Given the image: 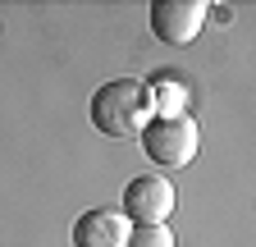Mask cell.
<instances>
[{
  "mask_svg": "<svg viewBox=\"0 0 256 247\" xmlns=\"http://www.w3.org/2000/svg\"><path fill=\"white\" fill-rule=\"evenodd\" d=\"M151 114V87L142 78H110L92 92V128L106 138H138Z\"/></svg>",
  "mask_w": 256,
  "mask_h": 247,
  "instance_id": "1",
  "label": "cell"
},
{
  "mask_svg": "<svg viewBox=\"0 0 256 247\" xmlns=\"http://www.w3.org/2000/svg\"><path fill=\"white\" fill-rule=\"evenodd\" d=\"M142 138V151L151 165H165V170H183L197 160L202 151V133L188 114H174V119H151L146 128L138 133Z\"/></svg>",
  "mask_w": 256,
  "mask_h": 247,
  "instance_id": "2",
  "label": "cell"
},
{
  "mask_svg": "<svg viewBox=\"0 0 256 247\" xmlns=\"http://www.w3.org/2000/svg\"><path fill=\"white\" fill-rule=\"evenodd\" d=\"M119 210L128 224H165L174 210V183L165 174H138L124 183Z\"/></svg>",
  "mask_w": 256,
  "mask_h": 247,
  "instance_id": "3",
  "label": "cell"
},
{
  "mask_svg": "<svg viewBox=\"0 0 256 247\" xmlns=\"http://www.w3.org/2000/svg\"><path fill=\"white\" fill-rule=\"evenodd\" d=\"M151 32L165 42V46H192L202 32V23H206V5L202 0H156L151 5Z\"/></svg>",
  "mask_w": 256,
  "mask_h": 247,
  "instance_id": "4",
  "label": "cell"
},
{
  "mask_svg": "<svg viewBox=\"0 0 256 247\" xmlns=\"http://www.w3.org/2000/svg\"><path fill=\"white\" fill-rule=\"evenodd\" d=\"M128 224L124 210L114 206H92L74 220V247H128Z\"/></svg>",
  "mask_w": 256,
  "mask_h": 247,
  "instance_id": "5",
  "label": "cell"
},
{
  "mask_svg": "<svg viewBox=\"0 0 256 247\" xmlns=\"http://www.w3.org/2000/svg\"><path fill=\"white\" fill-rule=\"evenodd\" d=\"M183 101H188V92L178 82H156L151 87V110H160V119H174L183 110Z\"/></svg>",
  "mask_w": 256,
  "mask_h": 247,
  "instance_id": "6",
  "label": "cell"
},
{
  "mask_svg": "<svg viewBox=\"0 0 256 247\" xmlns=\"http://www.w3.org/2000/svg\"><path fill=\"white\" fill-rule=\"evenodd\" d=\"M128 247H174V234L165 224H133L128 229Z\"/></svg>",
  "mask_w": 256,
  "mask_h": 247,
  "instance_id": "7",
  "label": "cell"
}]
</instances>
